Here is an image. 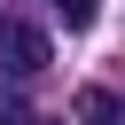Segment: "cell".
<instances>
[{
  "instance_id": "obj_1",
  "label": "cell",
  "mask_w": 125,
  "mask_h": 125,
  "mask_svg": "<svg viewBox=\"0 0 125 125\" xmlns=\"http://www.w3.org/2000/svg\"><path fill=\"white\" fill-rule=\"evenodd\" d=\"M47 62H55L47 31H39V23H23V16H0V78H39Z\"/></svg>"
},
{
  "instance_id": "obj_2",
  "label": "cell",
  "mask_w": 125,
  "mask_h": 125,
  "mask_svg": "<svg viewBox=\"0 0 125 125\" xmlns=\"http://www.w3.org/2000/svg\"><path fill=\"white\" fill-rule=\"evenodd\" d=\"M78 125H125V94L86 86V94H78Z\"/></svg>"
},
{
  "instance_id": "obj_3",
  "label": "cell",
  "mask_w": 125,
  "mask_h": 125,
  "mask_svg": "<svg viewBox=\"0 0 125 125\" xmlns=\"http://www.w3.org/2000/svg\"><path fill=\"white\" fill-rule=\"evenodd\" d=\"M47 8H55V16H62V23H70V31H86V23H94V16H102V0H47Z\"/></svg>"
},
{
  "instance_id": "obj_4",
  "label": "cell",
  "mask_w": 125,
  "mask_h": 125,
  "mask_svg": "<svg viewBox=\"0 0 125 125\" xmlns=\"http://www.w3.org/2000/svg\"><path fill=\"white\" fill-rule=\"evenodd\" d=\"M0 125H55V117H39V109H8Z\"/></svg>"
}]
</instances>
